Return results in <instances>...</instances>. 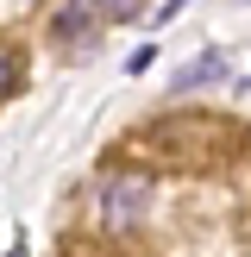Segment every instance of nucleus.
Wrapping results in <instances>:
<instances>
[{
	"instance_id": "obj_6",
	"label": "nucleus",
	"mask_w": 251,
	"mask_h": 257,
	"mask_svg": "<svg viewBox=\"0 0 251 257\" xmlns=\"http://www.w3.org/2000/svg\"><path fill=\"white\" fill-rule=\"evenodd\" d=\"M13 257H19V251H13Z\"/></svg>"
},
{
	"instance_id": "obj_4",
	"label": "nucleus",
	"mask_w": 251,
	"mask_h": 257,
	"mask_svg": "<svg viewBox=\"0 0 251 257\" xmlns=\"http://www.w3.org/2000/svg\"><path fill=\"white\" fill-rule=\"evenodd\" d=\"M69 7L94 13V19H126V13H132V0H69Z\"/></svg>"
},
{
	"instance_id": "obj_5",
	"label": "nucleus",
	"mask_w": 251,
	"mask_h": 257,
	"mask_svg": "<svg viewBox=\"0 0 251 257\" xmlns=\"http://www.w3.org/2000/svg\"><path fill=\"white\" fill-rule=\"evenodd\" d=\"M13 82H19V57L0 44V94H13Z\"/></svg>"
},
{
	"instance_id": "obj_1",
	"label": "nucleus",
	"mask_w": 251,
	"mask_h": 257,
	"mask_svg": "<svg viewBox=\"0 0 251 257\" xmlns=\"http://www.w3.org/2000/svg\"><path fill=\"white\" fill-rule=\"evenodd\" d=\"M145 195H151L145 176H113V182H107V226L138 220V213H145Z\"/></svg>"
},
{
	"instance_id": "obj_2",
	"label": "nucleus",
	"mask_w": 251,
	"mask_h": 257,
	"mask_svg": "<svg viewBox=\"0 0 251 257\" xmlns=\"http://www.w3.org/2000/svg\"><path fill=\"white\" fill-rule=\"evenodd\" d=\"M226 75V50H207L201 63H188L182 75H176V94H188V88H201V82H220Z\"/></svg>"
},
{
	"instance_id": "obj_3",
	"label": "nucleus",
	"mask_w": 251,
	"mask_h": 257,
	"mask_svg": "<svg viewBox=\"0 0 251 257\" xmlns=\"http://www.w3.org/2000/svg\"><path fill=\"white\" fill-rule=\"evenodd\" d=\"M88 32H94V13H82V7L57 13V38H88Z\"/></svg>"
}]
</instances>
